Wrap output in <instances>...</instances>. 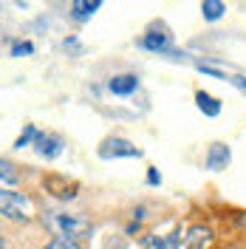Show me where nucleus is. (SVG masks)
<instances>
[{
  "label": "nucleus",
  "instance_id": "nucleus-1",
  "mask_svg": "<svg viewBox=\"0 0 246 249\" xmlns=\"http://www.w3.org/2000/svg\"><path fill=\"white\" fill-rule=\"evenodd\" d=\"M51 227H54L62 238L77 241V244H79V241H85V238L93 232V224L85 215H77V213H74V215H68V213H54Z\"/></svg>",
  "mask_w": 246,
  "mask_h": 249
},
{
  "label": "nucleus",
  "instance_id": "nucleus-2",
  "mask_svg": "<svg viewBox=\"0 0 246 249\" xmlns=\"http://www.w3.org/2000/svg\"><path fill=\"white\" fill-rule=\"evenodd\" d=\"M0 213L6 221L15 224H26L31 215V201L26 193H15V190H0Z\"/></svg>",
  "mask_w": 246,
  "mask_h": 249
},
{
  "label": "nucleus",
  "instance_id": "nucleus-3",
  "mask_svg": "<svg viewBox=\"0 0 246 249\" xmlns=\"http://www.w3.org/2000/svg\"><path fill=\"white\" fill-rule=\"evenodd\" d=\"M43 187H46V193H51L60 201H71V198H77V193H79L77 181H68L65 176H57V173L43 176Z\"/></svg>",
  "mask_w": 246,
  "mask_h": 249
},
{
  "label": "nucleus",
  "instance_id": "nucleus-4",
  "mask_svg": "<svg viewBox=\"0 0 246 249\" xmlns=\"http://www.w3.org/2000/svg\"><path fill=\"white\" fill-rule=\"evenodd\" d=\"M99 156H102V159H139L141 150H139L133 142L113 136V139H105L99 144Z\"/></svg>",
  "mask_w": 246,
  "mask_h": 249
},
{
  "label": "nucleus",
  "instance_id": "nucleus-5",
  "mask_svg": "<svg viewBox=\"0 0 246 249\" xmlns=\"http://www.w3.org/2000/svg\"><path fill=\"white\" fill-rule=\"evenodd\" d=\"M31 147H34V153L43 156V159H57L62 153V147H65V139L57 136V133H37L34 142H31Z\"/></svg>",
  "mask_w": 246,
  "mask_h": 249
},
{
  "label": "nucleus",
  "instance_id": "nucleus-6",
  "mask_svg": "<svg viewBox=\"0 0 246 249\" xmlns=\"http://www.w3.org/2000/svg\"><path fill=\"white\" fill-rule=\"evenodd\" d=\"M229 159H232L229 147L221 144V142H215V144L210 147V153H207V170H227Z\"/></svg>",
  "mask_w": 246,
  "mask_h": 249
},
{
  "label": "nucleus",
  "instance_id": "nucleus-7",
  "mask_svg": "<svg viewBox=\"0 0 246 249\" xmlns=\"http://www.w3.org/2000/svg\"><path fill=\"white\" fill-rule=\"evenodd\" d=\"M108 88L116 96H127V93H133L139 88V77L136 74H116V77H110Z\"/></svg>",
  "mask_w": 246,
  "mask_h": 249
},
{
  "label": "nucleus",
  "instance_id": "nucleus-8",
  "mask_svg": "<svg viewBox=\"0 0 246 249\" xmlns=\"http://www.w3.org/2000/svg\"><path fill=\"white\" fill-rule=\"evenodd\" d=\"M170 37L167 31H147L144 37H141V48H147V51H156V54H164V51H170Z\"/></svg>",
  "mask_w": 246,
  "mask_h": 249
},
{
  "label": "nucleus",
  "instance_id": "nucleus-9",
  "mask_svg": "<svg viewBox=\"0 0 246 249\" xmlns=\"http://www.w3.org/2000/svg\"><path fill=\"white\" fill-rule=\"evenodd\" d=\"M102 6V0H71V17L79 20V23H85V20H91L93 12Z\"/></svg>",
  "mask_w": 246,
  "mask_h": 249
},
{
  "label": "nucleus",
  "instance_id": "nucleus-10",
  "mask_svg": "<svg viewBox=\"0 0 246 249\" xmlns=\"http://www.w3.org/2000/svg\"><path fill=\"white\" fill-rule=\"evenodd\" d=\"M195 105H198V110L204 113V116H212V119L221 113V99H215L212 93H207V91L195 93Z\"/></svg>",
  "mask_w": 246,
  "mask_h": 249
},
{
  "label": "nucleus",
  "instance_id": "nucleus-11",
  "mask_svg": "<svg viewBox=\"0 0 246 249\" xmlns=\"http://www.w3.org/2000/svg\"><path fill=\"white\" fill-rule=\"evenodd\" d=\"M212 244V232L207 227H193L187 235V249H207Z\"/></svg>",
  "mask_w": 246,
  "mask_h": 249
},
{
  "label": "nucleus",
  "instance_id": "nucleus-12",
  "mask_svg": "<svg viewBox=\"0 0 246 249\" xmlns=\"http://www.w3.org/2000/svg\"><path fill=\"white\" fill-rule=\"evenodd\" d=\"M224 12H227V9H224L221 0H204V3H201V15H204V20H210V23L221 20Z\"/></svg>",
  "mask_w": 246,
  "mask_h": 249
},
{
  "label": "nucleus",
  "instance_id": "nucleus-13",
  "mask_svg": "<svg viewBox=\"0 0 246 249\" xmlns=\"http://www.w3.org/2000/svg\"><path fill=\"white\" fill-rule=\"evenodd\" d=\"M17 178V167L12 164V161H6V159H0V181H6V184H15Z\"/></svg>",
  "mask_w": 246,
  "mask_h": 249
},
{
  "label": "nucleus",
  "instance_id": "nucleus-14",
  "mask_svg": "<svg viewBox=\"0 0 246 249\" xmlns=\"http://www.w3.org/2000/svg\"><path fill=\"white\" fill-rule=\"evenodd\" d=\"M34 136H37V127H34V124H26V130L20 133V139L15 142V147H17V150H23V147H31Z\"/></svg>",
  "mask_w": 246,
  "mask_h": 249
},
{
  "label": "nucleus",
  "instance_id": "nucleus-15",
  "mask_svg": "<svg viewBox=\"0 0 246 249\" xmlns=\"http://www.w3.org/2000/svg\"><path fill=\"white\" fill-rule=\"evenodd\" d=\"M43 249H79V244H77V241H68V238H62V235H60V238L48 241Z\"/></svg>",
  "mask_w": 246,
  "mask_h": 249
},
{
  "label": "nucleus",
  "instance_id": "nucleus-16",
  "mask_svg": "<svg viewBox=\"0 0 246 249\" xmlns=\"http://www.w3.org/2000/svg\"><path fill=\"white\" fill-rule=\"evenodd\" d=\"M31 51H34L31 43H15V48H12V54H15V57H23V54H31Z\"/></svg>",
  "mask_w": 246,
  "mask_h": 249
},
{
  "label": "nucleus",
  "instance_id": "nucleus-17",
  "mask_svg": "<svg viewBox=\"0 0 246 249\" xmlns=\"http://www.w3.org/2000/svg\"><path fill=\"white\" fill-rule=\"evenodd\" d=\"M147 184H150V187L161 184V173L156 170V167H150V170H147Z\"/></svg>",
  "mask_w": 246,
  "mask_h": 249
},
{
  "label": "nucleus",
  "instance_id": "nucleus-18",
  "mask_svg": "<svg viewBox=\"0 0 246 249\" xmlns=\"http://www.w3.org/2000/svg\"><path fill=\"white\" fill-rule=\"evenodd\" d=\"M229 82L235 85V88H241V91L246 93V77H241V74H235V77H229Z\"/></svg>",
  "mask_w": 246,
  "mask_h": 249
},
{
  "label": "nucleus",
  "instance_id": "nucleus-19",
  "mask_svg": "<svg viewBox=\"0 0 246 249\" xmlns=\"http://www.w3.org/2000/svg\"><path fill=\"white\" fill-rule=\"evenodd\" d=\"M3 221H6V215H3V213H0V230H3Z\"/></svg>",
  "mask_w": 246,
  "mask_h": 249
},
{
  "label": "nucleus",
  "instance_id": "nucleus-20",
  "mask_svg": "<svg viewBox=\"0 0 246 249\" xmlns=\"http://www.w3.org/2000/svg\"><path fill=\"white\" fill-rule=\"evenodd\" d=\"M0 249H6V244H3V241H0Z\"/></svg>",
  "mask_w": 246,
  "mask_h": 249
},
{
  "label": "nucleus",
  "instance_id": "nucleus-21",
  "mask_svg": "<svg viewBox=\"0 0 246 249\" xmlns=\"http://www.w3.org/2000/svg\"><path fill=\"white\" fill-rule=\"evenodd\" d=\"M224 249H238V247H224Z\"/></svg>",
  "mask_w": 246,
  "mask_h": 249
}]
</instances>
